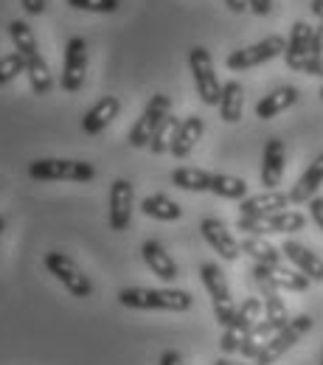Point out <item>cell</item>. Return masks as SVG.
I'll return each mask as SVG.
<instances>
[{
  "instance_id": "1",
  "label": "cell",
  "mask_w": 323,
  "mask_h": 365,
  "mask_svg": "<svg viewBox=\"0 0 323 365\" xmlns=\"http://www.w3.org/2000/svg\"><path fill=\"white\" fill-rule=\"evenodd\" d=\"M118 304L127 309H160V312H185L194 298L185 289H149V287H124L118 292Z\"/></svg>"
},
{
  "instance_id": "2",
  "label": "cell",
  "mask_w": 323,
  "mask_h": 365,
  "mask_svg": "<svg viewBox=\"0 0 323 365\" xmlns=\"http://www.w3.org/2000/svg\"><path fill=\"white\" fill-rule=\"evenodd\" d=\"M29 178L34 180H71L91 182L96 178V166L88 160H65V158H37L29 163Z\"/></svg>"
},
{
  "instance_id": "3",
  "label": "cell",
  "mask_w": 323,
  "mask_h": 365,
  "mask_svg": "<svg viewBox=\"0 0 323 365\" xmlns=\"http://www.w3.org/2000/svg\"><path fill=\"white\" fill-rule=\"evenodd\" d=\"M200 281H202V287H205V292H208V298H211V307H214L217 323H220L222 329L231 326V320L236 318V309H239V307L233 304L231 287H228L225 273H222L217 264L205 262V264L200 267Z\"/></svg>"
},
{
  "instance_id": "4",
  "label": "cell",
  "mask_w": 323,
  "mask_h": 365,
  "mask_svg": "<svg viewBox=\"0 0 323 365\" xmlns=\"http://www.w3.org/2000/svg\"><path fill=\"white\" fill-rule=\"evenodd\" d=\"M188 68H191V76H194V88L197 96L205 107H220V98H222V85L214 73V59L211 53L202 46H194L188 51Z\"/></svg>"
},
{
  "instance_id": "5",
  "label": "cell",
  "mask_w": 323,
  "mask_h": 365,
  "mask_svg": "<svg viewBox=\"0 0 323 365\" xmlns=\"http://www.w3.org/2000/svg\"><path fill=\"white\" fill-rule=\"evenodd\" d=\"M262 298H245L236 309V318L231 320V326L222 329V337H220V351L222 357H231V354H239V346L242 340L247 337V331L262 320Z\"/></svg>"
},
{
  "instance_id": "6",
  "label": "cell",
  "mask_w": 323,
  "mask_h": 365,
  "mask_svg": "<svg viewBox=\"0 0 323 365\" xmlns=\"http://www.w3.org/2000/svg\"><path fill=\"white\" fill-rule=\"evenodd\" d=\"M46 270L53 275L59 284H65V289H68L73 298H91L93 295V281L82 273V267H79L71 256H65V253H59V250H51V253H46Z\"/></svg>"
},
{
  "instance_id": "7",
  "label": "cell",
  "mask_w": 323,
  "mask_h": 365,
  "mask_svg": "<svg viewBox=\"0 0 323 365\" xmlns=\"http://www.w3.org/2000/svg\"><path fill=\"white\" fill-rule=\"evenodd\" d=\"M307 225L301 211H278L270 217H239L236 228L245 236H267V233H298Z\"/></svg>"
},
{
  "instance_id": "8",
  "label": "cell",
  "mask_w": 323,
  "mask_h": 365,
  "mask_svg": "<svg viewBox=\"0 0 323 365\" xmlns=\"http://www.w3.org/2000/svg\"><path fill=\"white\" fill-rule=\"evenodd\" d=\"M169 113H172V98H169L166 93H155V96L146 101V107H143L140 118L135 121V127L130 130V146H135V149H143V146H146V149H149L155 130L160 127V121H163Z\"/></svg>"
},
{
  "instance_id": "9",
  "label": "cell",
  "mask_w": 323,
  "mask_h": 365,
  "mask_svg": "<svg viewBox=\"0 0 323 365\" xmlns=\"http://www.w3.org/2000/svg\"><path fill=\"white\" fill-rule=\"evenodd\" d=\"M284 51H287V40L281 34H273V37L256 43V46L231 51L225 56V65L231 71H250V68H259V65H265V62H270L276 56H284Z\"/></svg>"
},
{
  "instance_id": "10",
  "label": "cell",
  "mask_w": 323,
  "mask_h": 365,
  "mask_svg": "<svg viewBox=\"0 0 323 365\" xmlns=\"http://www.w3.org/2000/svg\"><path fill=\"white\" fill-rule=\"evenodd\" d=\"M309 329H312V318H309V315H295L278 334L270 337V343H267V346L262 349V354L256 357V365H273L276 360H281Z\"/></svg>"
},
{
  "instance_id": "11",
  "label": "cell",
  "mask_w": 323,
  "mask_h": 365,
  "mask_svg": "<svg viewBox=\"0 0 323 365\" xmlns=\"http://www.w3.org/2000/svg\"><path fill=\"white\" fill-rule=\"evenodd\" d=\"M88 73V43L82 37H71L65 46V59H62V76L59 85L65 93H79L85 85Z\"/></svg>"
},
{
  "instance_id": "12",
  "label": "cell",
  "mask_w": 323,
  "mask_h": 365,
  "mask_svg": "<svg viewBox=\"0 0 323 365\" xmlns=\"http://www.w3.org/2000/svg\"><path fill=\"white\" fill-rule=\"evenodd\" d=\"M133 202H135V188L133 182L118 178L110 182V230L124 233L133 222Z\"/></svg>"
},
{
  "instance_id": "13",
  "label": "cell",
  "mask_w": 323,
  "mask_h": 365,
  "mask_svg": "<svg viewBox=\"0 0 323 365\" xmlns=\"http://www.w3.org/2000/svg\"><path fill=\"white\" fill-rule=\"evenodd\" d=\"M200 233H202V239H205V242H208V245H211V247H214L225 262H236V259H239L242 247H239L236 236L225 228V222H222V220H217V217L202 220V222H200Z\"/></svg>"
},
{
  "instance_id": "14",
  "label": "cell",
  "mask_w": 323,
  "mask_h": 365,
  "mask_svg": "<svg viewBox=\"0 0 323 365\" xmlns=\"http://www.w3.org/2000/svg\"><path fill=\"white\" fill-rule=\"evenodd\" d=\"M281 253H284V259L289 264H295L298 273H304L309 281H318V284L323 281V259L318 253H312L307 245H301L295 239H287L281 245Z\"/></svg>"
},
{
  "instance_id": "15",
  "label": "cell",
  "mask_w": 323,
  "mask_h": 365,
  "mask_svg": "<svg viewBox=\"0 0 323 365\" xmlns=\"http://www.w3.org/2000/svg\"><path fill=\"white\" fill-rule=\"evenodd\" d=\"M284 160H287V149L281 138H267L265 152H262V185L267 191H276V185L284 178Z\"/></svg>"
},
{
  "instance_id": "16",
  "label": "cell",
  "mask_w": 323,
  "mask_h": 365,
  "mask_svg": "<svg viewBox=\"0 0 323 365\" xmlns=\"http://www.w3.org/2000/svg\"><path fill=\"white\" fill-rule=\"evenodd\" d=\"M239 211H242V217H270V214H278V211H289V194L276 188V191L245 197L239 202Z\"/></svg>"
},
{
  "instance_id": "17",
  "label": "cell",
  "mask_w": 323,
  "mask_h": 365,
  "mask_svg": "<svg viewBox=\"0 0 323 365\" xmlns=\"http://www.w3.org/2000/svg\"><path fill=\"white\" fill-rule=\"evenodd\" d=\"M140 256H143L146 267L158 275L160 281H175V278L180 275V270H178V262H175V259L166 253V247H163L158 239H146V242L140 245Z\"/></svg>"
},
{
  "instance_id": "18",
  "label": "cell",
  "mask_w": 323,
  "mask_h": 365,
  "mask_svg": "<svg viewBox=\"0 0 323 365\" xmlns=\"http://www.w3.org/2000/svg\"><path fill=\"white\" fill-rule=\"evenodd\" d=\"M118 113H121V101H118L116 96H104V98H98L91 110L85 113L82 130H85L88 135H98V133H104V130L118 118Z\"/></svg>"
},
{
  "instance_id": "19",
  "label": "cell",
  "mask_w": 323,
  "mask_h": 365,
  "mask_svg": "<svg viewBox=\"0 0 323 365\" xmlns=\"http://www.w3.org/2000/svg\"><path fill=\"white\" fill-rule=\"evenodd\" d=\"M253 273H262L276 289H287V292H307L312 284L304 273L289 270L284 264H253Z\"/></svg>"
},
{
  "instance_id": "20",
  "label": "cell",
  "mask_w": 323,
  "mask_h": 365,
  "mask_svg": "<svg viewBox=\"0 0 323 365\" xmlns=\"http://www.w3.org/2000/svg\"><path fill=\"white\" fill-rule=\"evenodd\" d=\"M202 133H205V124H202V118H200V115H188V118H183V121L178 124L175 135H172L169 152H172V155H175L178 160L188 158V155L194 152L197 140L202 138Z\"/></svg>"
},
{
  "instance_id": "21",
  "label": "cell",
  "mask_w": 323,
  "mask_h": 365,
  "mask_svg": "<svg viewBox=\"0 0 323 365\" xmlns=\"http://www.w3.org/2000/svg\"><path fill=\"white\" fill-rule=\"evenodd\" d=\"M312 26L309 23H304V20H298V23H292V31H289V40H287V51H284V62H287V68L289 71H295L304 59H309L312 53H309V46H312Z\"/></svg>"
},
{
  "instance_id": "22",
  "label": "cell",
  "mask_w": 323,
  "mask_h": 365,
  "mask_svg": "<svg viewBox=\"0 0 323 365\" xmlns=\"http://www.w3.org/2000/svg\"><path fill=\"white\" fill-rule=\"evenodd\" d=\"M321 185H323V152L307 166V172H304V175L298 178V182L292 185V191H289V202H292V205H304V202L315 200Z\"/></svg>"
},
{
  "instance_id": "23",
  "label": "cell",
  "mask_w": 323,
  "mask_h": 365,
  "mask_svg": "<svg viewBox=\"0 0 323 365\" xmlns=\"http://www.w3.org/2000/svg\"><path fill=\"white\" fill-rule=\"evenodd\" d=\"M298 98H301L298 88H289V85L276 88L273 93H267L265 98H259V104H256V118L270 121V118L281 115L284 110H289L292 104H298Z\"/></svg>"
},
{
  "instance_id": "24",
  "label": "cell",
  "mask_w": 323,
  "mask_h": 365,
  "mask_svg": "<svg viewBox=\"0 0 323 365\" xmlns=\"http://www.w3.org/2000/svg\"><path fill=\"white\" fill-rule=\"evenodd\" d=\"M140 211L149 217V220H158V222H178L183 217V208L166 197V194H149L140 200Z\"/></svg>"
},
{
  "instance_id": "25",
  "label": "cell",
  "mask_w": 323,
  "mask_h": 365,
  "mask_svg": "<svg viewBox=\"0 0 323 365\" xmlns=\"http://www.w3.org/2000/svg\"><path fill=\"white\" fill-rule=\"evenodd\" d=\"M278 334V329L270 323L267 318H262L250 331H247V337L242 340V346H239V354L245 357V360H253L256 363V357L262 354V349L270 343V337Z\"/></svg>"
},
{
  "instance_id": "26",
  "label": "cell",
  "mask_w": 323,
  "mask_h": 365,
  "mask_svg": "<svg viewBox=\"0 0 323 365\" xmlns=\"http://www.w3.org/2000/svg\"><path fill=\"white\" fill-rule=\"evenodd\" d=\"M242 110H245V88L231 79L222 85V98H220V118L225 124H239L242 121Z\"/></svg>"
},
{
  "instance_id": "27",
  "label": "cell",
  "mask_w": 323,
  "mask_h": 365,
  "mask_svg": "<svg viewBox=\"0 0 323 365\" xmlns=\"http://www.w3.org/2000/svg\"><path fill=\"white\" fill-rule=\"evenodd\" d=\"M239 247H242V253H247L256 264H281V259H284V253L278 250L276 245H270L265 236H245V239L239 242Z\"/></svg>"
},
{
  "instance_id": "28",
  "label": "cell",
  "mask_w": 323,
  "mask_h": 365,
  "mask_svg": "<svg viewBox=\"0 0 323 365\" xmlns=\"http://www.w3.org/2000/svg\"><path fill=\"white\" fill-rule=\"evenodd\" d=\"M9 37H11V43H14V51H17L26 62L34 59V56H40L37 37H34V31H31V26H29L26 20H11V23H9Z\"/></svg>"
},
{
  "instance_id": "29",
  "label": "cell",
  "mask_w": 323,
  "mask_h": 365,
  "mask_svg": "<svg viewBox=\"0 0 323 365\" xmlns=\"http://www.w3.org/2000/svg\"><path fill=\"white\" fill-rule=\"evenodd\" d=\"M211 172L197 169V166H180L172 172V182L183 191H211Z\"/></svg>"
},
{
  "instance_id": "30",
  "label": "cell",
  "mask_w": 323,
  "mask_h": 365,
  "mask_svg": "<svg viewBox=\"0 0 323 365\" xmlns=\"http://www.w3.org/2000/svg\"><path fill=\"white\" fill-rule=\"evenodd\" d=\"M26 76H29V85L37 96H48L53 88V79H51V71H48V62L43 59V53L26 62Z\"/></svg>"
},
{
  "instance_id": "31",
  "label": "cell",
  "mask_w": 323,
  "mask_h": 365,
  "mask_svg": "<svg viewBox=\"0 0 323 365\" xmlns=\"http://www.w3.org/2000/svg\"><path fill=\"white\" fill-rule=\"evenodd\" d=\"M211 194L222 197V200H245L247 197V182L236 175H214L211 178Z\"/></svg>"
},
{
  "instance_id": "32",
  "label": "cell",
  "mask_w": 323,
  "mask_h": 365,
  "mask_svg": "<svg viewBox=\"0 0 323 365\" xmlns=\"http://www.w3.org/2000/svg\"><path fill=\"white\" fill-rule=\"evenodd\" d=\"M178 118L169 113L163 121H160V127L155 130V135H152V143H149V152L152 155H163V152H169V143H172V135H175V130H178Z\"/></svg>"
},
{
  "instance_id": "33",
  "label": "cell",
  "mask_w": 323,
  "mask_h": 365,
  "mask_svg": "<svg viewBox=\"0 0 323 365\" xmlns=\"http://www.w3.org/2000/svg\"><path fill=\"white\" fill-rule=\"evenodd\" d=\"M20 73H26V59H23L17 51H14V53L0 56V85L14 82Z\"/></svg>"
},
{
  "instance_id": "34",
  "label": "cell",
  "mask_w": 323,
  "mask_h": 365,
  "mask_svg": "<svg viewBox=\"0 0 323 365\" xmlns=\"http://www.w3.org/2000/svg\"><path fill=\"white\" fill-rule=\"evenodd\" d=\"M76 11H93V14H116L121 9V0H68Z\"/></svg>"
},
{
  "instance_id": "35",
  "label": "cell",
  "mask_w": 323,
  "mask_h": 365,
  "mask_svg": "<svg viewBox=\"0 0 323 365\" xmlns=\"http://www.w3.org/2000/svg\"><path fill=\"white\" fill-rule=\"evenodd\" d=\"M295 71H298V73H307V76H323V56H309V59H304Z\"/></svg>"
},
{
  "instance_id": "36",
  "label": "cell",
  "mask_w": 323,
  "mask_h": 365,
  "mask_svg": "<svg viewBox=\"0 0 323 365\" xmlns=\"http://www.w3.org/2000/svg\"><path fill=\"white\" fill-rule=\"evenodd\" d=\"M20 6H23V11H26V14L37 17V14H46L48 0H20Z\"/></svg>"
},
{
  "instance_id": "37",
  "label": "cell",
  "mask_w": 323,
  "mask_h": 365,
  "mask_svg": "<svg viewBox=\"0 0 323 365\" xmlns=\"http://www.w3.org/2000/svg\"><path fill=\"white\" fill-rule=\"evenodd\" d=\"M309 205V217H312V222L323 230V197H315V200H309L307 202Z\"/></svg>"
},
{
  "instance_id": "38",
  "label": "cell",
  "mask_w": 323,
  "mask_h": 365,
  "mask_svg": "<svg viewBox=\"0 0 323 365\" xmlns=\"http://www.w3.org/2000/svg\"><path fill=\"white\" fill-rule=\"evenodd\" d=\"M247 9L259 17H267L273 11V0H247Z\"/></svg>"
},
{
  "instance_id": "39",
  "label": "cell",
  "mask_w": 323,
  "mask_h": 365,
  "mask_svg": "<svg viewBox=\"0 0 323 365\" xmlns=\"http://www.w3.org/2000/svg\"><path fill=\"white\" fill-rule=\"evenodd\" d=\"M312 56H323V23H318V29L312 31V46H309Z\"/></svg>"
},
{
  "instance_id": "40",
  "label": "cell",
  "mask_w": 323,
  "mask_h": 365,
  "mask_svg": "<svg viewBox=\"0 0 323 365\" xmlns=\"http://www.w3.org/2000/svg\"><path fill=\"white\" fill-rule=\"evenodd\" d=\"M158 365H183V363H180V354L169 349V351H163V354H160V363Z\"/></svg>"
},
{
  "instance_id": "41",
  "label": "cell",
  "mask_w": 323,
  "mask_h": 365,
  "mask_svg": "<svg viewBox=\"0 0 323 365\" xmlns=\"http://www.w3.org/2000/svg\"><path fill=\"white\" fill-rule=\"evenodd\" d=\"M225 6L231 9L233 14H242V11L247 9V0H225Z\"/></svg>"
},
{
  "instance_id": "42",
  "label": "cell",
  "mask_w": 323,
  "mask_h": 365,
  "mask_svg": "<svg viewBox=\"0 0 323 365\" xmlns=\"http://www.w3.org/2000/svg\"><path fill=\"white\" fill-rule=\"evenodd\" d=\"M309 9H312V14L323 23V0H309Z\"/></svg>"
},
{
  "instance_id": "43",
  "label": "cell",
  "mask_w": 323,
  "mask_h": 365,
  "mask_svg": "<svg viewBox=\"0 0 323 365\" xmlns=\"http://www.w3.org/2000/svg\"><path fill=\"white\" fill-rule=\"evenodd\" d=\"M214 365H256V363H247V360H242V363H239V360H231V357H220Z\"/></svg>"
},
{
  "instance_id": "44",
  "label": "cell",
  "mask_w": 323,
  "mask_h": 365,
  "mask_svg": "<svg viewBox=\"0 0 323 365\" xmlns=\"http://www.w3.org/2000/svg\"><path fill=\"white\" fill-rule=\"evenodd\" d=\"M3 228H6V220L0 217V236H3Z\"/></svg>"
},
{
  "instance_id": "45",
  "label": "cell",
  "mask_w": 323,
  "mask_h": 365,
  "mask_svg": "<svg viewBox=\"0 0 323 365\" xmlns=\"http://www.w3.org/2000/svg\"><path fill=\"white\" fill-rule=\"evenodd\" d=\"M318 96H321V98H323V88H321V91H318Z\"/></svg>"
},
{
  "instance_id": "46",
  "label": "cell",
  "mask_w": 323,
  "mask_h": 365,
  "mask_svg": "<svg viewBox=\"0 0 323 365\" xmlns=\"http://www.w3.org/2000/svg\"><path fill=\"white\" fill-rule=\"evenodd\" d=\"M321 365H323V357H321Z\"/></svg>"
}]
</instances>
